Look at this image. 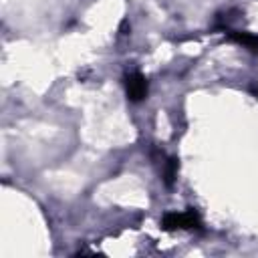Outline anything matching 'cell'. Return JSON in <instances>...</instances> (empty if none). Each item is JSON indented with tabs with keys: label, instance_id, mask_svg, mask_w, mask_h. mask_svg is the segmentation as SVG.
I'll return each instance as SVG.
<instances>
[{
	"label": "cell",
	"instance_id": "obj_1",
	"mask_svg": "<svg viewBox=\"0 0 258 258\" xmlns=\"http://www.w3.org/2000/svg\"><path fill=\"white\" fill-rule=\"evenodd\" d=\"M161 228L163 230H185V228H200V218L194 210H185V212H169L163 216L161 220Z\"/></svg>",
	"mask_w": 258,
	"mask_h": 258
},
{
	"label": "cell",
	"instance_id": "obj_2",
	"mask_svg": "<svg viewBox=\"0 0 258 258\" xmlns=\"http://www.w3.org/2000/svg\"><path fill=\"white\" fill-rule=\"evenodd\" d=\"M125 89H127L129 101L137 103L147 97V79L141 73H131L125 77Z\"/></svg>",
	"mask_w": 258,
	"mask_h": 258
},
{
	"label": "cell",
	"instance_id": "obj_3",
	"mask_svg": "<svg viewBox=\"0 0 258 258\" xmlns=\"http://www.w3.org/2000/svg\"><path fill=\"white\" fill-rule=\"evenodd\" d=\"M230 38L232 40H236V42H240V44H244L246 48H250L252 52H258V36H254V34H248V32H230Z\"/></svg>",
	"mask_w": 258,
	"mask_h": 258
},
{
	"label": "cell",
	"instance_id": "obj_4",
	"mask_svg": "<svg viewBox=\"0 0 258 258\" xmlns=\"http://www.w3.org/2000/svg\"><path fill=\"white\" fill-rule=\"evenodd\" d=\"M175 171H177V161H175V159H167V167H165V183H167V185L173 183Z\"/></svg>",
	"mask_w": 258,
	"mask_h": 258
},
{
	"label": "cell",
	"instance_id": "obj_5",
	"mask_svg": "<svg viewBox=\"0 0 258 258\" xmlns=\"http://www.w3.org/2000/svg\"><path fill=\"white\" fill-rule=\"evenodd\" d=\"M256 97H258V91H256Z\"/></svg>",
	"mask_w": 258,
	"mask_h": 258
}]
</instances>
